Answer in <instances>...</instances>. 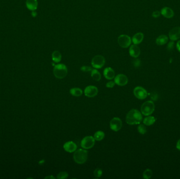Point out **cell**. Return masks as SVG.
Here are the masks:
<instances>
[{
	"instance_id": "obj_26",
	"label": "cell",
	"mask_w": 180,
	"mask_h": 179,
	"mask_svg": "<svg viewBox=\"0 0 180 179\" xmlns=\"http://www.w3.org/2000/svg\"><path fill=\"white\" fill-rule=\"evenodd\" d=\"M138 130L140 134L144 135L147 132V128L145 126L144 124H139V126L138 127Z\"/></svg>"
},
{
	"instance_id": "obj_10",
	"label": "cell",
	"mask_w": 180,
	"mask_h": 179,
	"mask_svg": "<svg viewBox=\"0 0 180 179\" xmlns=\"http://www.w3.org/2000/svg\"><path fill=\"white\" fill-rule=\"evenodd\" d=\"M114 82L117 85L124 86L128 84V77L126 75L122 74L117 75L114 77Z\"/></svg>"
},
{
	"instance_id": "obj_31",
	"label": "cell",
	"mask_w": 180,
	"mask_h": 179,
	"mask_svg": "<svg viewBox=\"0 0 180 179\" xmlns=\"http://www.w3.org/2000/svg\"><path fill=\"white\" fill-rule=\"evenodd\" d=\"M174 41H171L169 42L167 45V49L169 50H172L174 48Z\"/></svg>"
},
{
	"instance_id": "obj_21",
	"label": "cell",
	"mask_w": 180,
	"mask_h": 179,
	"mask_svg": "<svg viewBox=\"0 0 180 179\" xmlns=\"http://www.w3.org/2000/svg\"><path fill=\"white\" fill-rule=\"evenodd\" d=\"M156 119L153 116H148L145 117L143 120V124L146 126H151L154 124Z\"/></svg>"
},
{
	"instance_id": "obj_29",
	"label": "cell",
	"mask_w": 180,
	"mask_h": 179,
	"mask_svg": "<svg viewBox=\"0 0 180 179\" xmlns=\"http://www.w3.org/2000/svg\"><path fill=\"white\" fill-rule=\"evenodd\" d=\"M92 69L91 67L88 66H83L81 68V70L84 72H91Z\"/></svg>"
},
{
	"instance_id": "obj_24",
	"label": "cell",
	"mask_w": 180,
	"mask_h": 179,
	"mask_svg": "<svg viewBox=\"0 0 180 179\" xmlns=\"http://www.w3.org/2000/svg\"><path fill=\"white\" fill-rule=\"evenodd\" d=\"M105 137V134L102 131H97L94 133V137L95 140L97 141H101Z\"/></svg>"
},
{
	"instance_id": "obj_34",
	"label": "cell",
	"mask_w": 180,
	"mask_h": 179,
	"mask_svg": "<svg viewBox=\"0 0 180 179\" xmlns=\"http://www.w3.org/2000/svg\"><path fill=\"white\" fill-rule=\"evenodd\" d=\"M177 50L180 53V40L177 41Z\"/></svg>"
},
{
	"instance_id": "obj_33",
	"label": "cell",
	"mask_w": 180,
	"mask_h": 179,
	"mask_svg": "<svg viewBox=\"0 0 180 179\" xmlns=\"http://www.w3.org/2000/svg\"><path fill=\"white\" fill-rule=\"evenodd\" d=\"M140 61L138 59H136V60L134 62V65L136 67H139L140 65Z\"/></svg>"
},
{
	"instance_id": "obj_22",
	"label": "cell",
	"mask_w": 180,
	"mask_h": 179,
	"mask_svg": "<svg viewBox=\"0 0 180 179\" xmlns=\"http://www.w3.org/2000/svg\"><path fill=\"white\" fill-rule=\"evenodd\" d=\"M91 77L93 80L98 82L101 79V75L97 69H93L91 71Z\"/></svg>"
},
{
	"instance_id": "obj_8",
	"label": "cell",
	"mask_w": 180,
	"mask_h": 179,
	"mask_svg": "<svg viewBox=\"0 0 180 179\" xmlns=\"http://www.w3.org/2000/svg\"><path fill=\"white\" fill-rule=\"evenodd\" d=\"M133 93L134 96L138 98V99H145L147 96V91L144 88L138 86L134 89Z\"/></svg>"
},
{
	"instance_id": "obj_23",
	"label": "cell",
	"mask_w": 180,
	"mask_h": 179,
	"mask_svg": "<svg viewBox=\"0 0 180 179\" xmlns=\"http://www.w3.org/2000/svg\"><path fill=\"white\" fill-rule=\"evenodd\" d=\"M69 92L72 96L75 97L81 96L83 94V91H82V89L79 88H72L70 89Z\"/></svg>"
},
{
	"instance_id": "obj_2",
	"label": "cell",
	"mask_w": 180,
	"mask_h": 179,
	"mask_svg": "<svg viewBox=\"0 0 180 179\" xmlns=\"http://www.w3.org/2000/svg\"><path fill=\"white\" fill-rule=\"evenodd\" d=\"M88 152L87 150L84 149H79L75 151L73 159L75 162L78 164H83L88 159Z\"/></svg>"
},
{
	"instance_id": "obj_18",
	"label": "cell",
	"mask_w": 180,
	"mask_h": 179,
	"mask_svg": "<svg viewBox=\"0 0 180 179\" xmlns=\"http://www.w3.org/2000/svg\"><path fill=\"white\" fill-rule=\"evenodd\" d=\"M144 39V34L142 33H136V34L133 36L132 39V41L133 44L136 45H138L141 43L142 41H143Z\"/></svg>"
},
{
	"instance_id": "obj_1",
	"label": "cell",
	"mask_w": 180,
	"mask_h": 179,
	"mask_svg": "<svg viewBox=\"0 0 180 179\" xmlns=\"http://www.w3.org/2000/svg\"><path fill=\"white\" fill-rule=\"evenodd\" d=\"M142 120V114L136 109L131 110L126 117V122L130 125L140 124Z\"/></svg>"
},
{
	"instance_id": "obj_37",
	"label": "cell",
	"mask_w": 180,
	"mask_h": 179,
	"mask_svg": "<svg viewBox=\"0 0 180 179\" xmlns=\"http://www.w3.org/2000/svg\"><path fill=\"white\" fill-rule=\"evenodd\" d=\"M37 15V13L35 11H32V16L33 17H36Z\"/></svg>"
},
{
	"instance_id": "obj_11",
	"label": "cell",
	"mask_w": 180,
	"mask_h": 179,
	"mask_svg": "<svg viewBox=\"0 0 180 179\" xmlns=\"http://www.w3.org/2000/svg\"><path fill=\"white\" fill-rule=\"evenodd\" d=\"M98 89L94 86H88L84 89V94L88 97H94L97 95Z\"/></svg>"
},
{
	"instance_id": "obj_12",
	"label": "cell",
	"mask_w": 180,
	"mask_h": 179,
	"mask_svg": "<svg viewBox=\"0 0 180 179\" xmlns=\"http://www.w3.org/2000/svg\"><path fill=\"white\" fill-rule=\"evenodd\" d=\"M170 39L172 41H177L180 39V27H175L169 32Z\"/></svg>"
},
{
	"instance_id": "obj_17",
	"label": "cell",
	"mask_w": 180,
	"mask_h": 179,
	"mask_svg": "<svg viewBox=\"0 0 180 179\" xmlns=\"http://www.w3.org/2000/svg\"><path fill=\"white\" fill-rule=\"evenodd\" d=\"M26 6L31 11H35L38 8V2L37 0H26Z\"/></svg>"
},
{
	"instance_id": "obj_7",
	"label": "cell",
	"mask_w": 180,
	"mask_h": 179,
	"mask_svg": "<svg viewBox=\"0 0 180 179\" xmlns=\"http://www.w3.org/2000/svg\"><path fill=\"white\" fill-rule=\"evenodd\" d=\"M95 140L92 136H86L83 138L81 142V146L84 149H91L95 144Z\"/></svg>"
},
{
	"instance_id": "obj_30",
	"label": "cell",
	"mask_w": 180,
	"mask_h": 179,
	"mask_svg": "<svg viewBox=\"0 0 180 179\" xmlns=\"http://www.w3.org/2000/svg\"><path fill=\"white\" fill-rule=\"evenodd\" d=\"M115 83L114 82L110 81V82H108V83L106 84V87L107 88H113L114 86V85H115Z\"/></svg>"
},
{
	"instance_id": "obj_28",
	"label": "cell",
	"mask_w": 180,
	"mask_h": 179,
	"mask_svg": "<svg viewBox=\"0 0 180 179\" xmlns=\"http://www.w3.org/2000/svg\"><path fill=\"white\" fill-rule=\"evenodd\" d=\"M103 174V171L101 169H96L94 171V176L97 178H99L102 176Z\"/></svg>"
},
{
	"instance_id": "obj_25",
	"label": "cell",
	"mask_w": 180,
	"mask_h": 179,
	"mask_svg": "<svg viewBox=\"0 0 180 179\" xmlns=\"http://www.w3.org/2000/svg\"><path fill=\"white\" fill-rule=\"evenodd\" d=\"M152 171L151 170H150L149 169H147V170H145L144 171L143 173V178L145 179H150L151 178V176H152Z\"/></svg>"
},
{
	"instance_id": "obj_3",
	"label": "cell",
	"mask_w": 180,
	"mask_h": 179,
	"mask_svg": "<svg viewBox=\"0 0 180 179\" xmlns=\"http://www.w3.org/2000/svg\"><path fill=\"white\" fill-rule=\"evenodd\" d=\"M53 74L55 77L58 79H63L67 76V68L63 64H58L56 65L53 69Z\"/></svg>"
},
{
	"instance_id": "obj_14",
	"label": "cell",
	"mask_w": 180,
	"mask_h": 179,
	"mask_svg": "<svg viewBox=\"0 0 180 179\" xmlns=\"http://www.w3.org/2000/svg\"><path fill=\"white\" fill-rule=\"evenodd\" d=\"M63 148L65 151L69 153L75 152L77 149V146L73 141H68L65 143L63 145Z\"/></svg>"
},
{
	"instance_id": "obj_35",
	"label": "cell",
	"mask_w": 180,
	"mask_h": 179,
	"mask_svg": "<svg viewBox=\"0 0 180 179\" xmlns=\"http://www.w3.org/2000/svg\"><path fill=\"white\" fill-rule=\"evenodd\" d=\"M177 148L178 150H180V139L177 141Z\"/></svg>"
},
{
	"instance_id": "obj_4",
	"label": "cell",
	"mask_w": 180,
	"mask_h": 179,
	"mask_svg": "<svg viewBox=\"0 0 180 179\" xmlns=\"http://www.w3.org/2000/svg\"><path fill=\"white\" fill-rule=\"evenodd\" d=\"M155 110V105L152 101H147L142 105L141 108V113L144 116L151 115Z\"/></svg>"
},
{
	"instance_id": "obj_16",
	"label": "cell",
	"mask_w": 180,
	"mask_h": 179,
	"mask_svg": "<svg viewBox=\"0 0 180 179\" xmlns=\"http://www.w3.org/2000/svg\"><path fill=\"white\" fill-rule=\"evenodd\" d=\"M161 13L164 17L167 19H171L174 17V11L170 8L165 7L161 10Z\"/></svg>"
},
{
	"instance_id": "obj_13",
	"label": "cell",
	"mask_w": 180,
	"mask_h": 179,
	"mask_svg": "<svg viewBox=\"0 0 180 179\" xmlns=\"http://www.w3.org/2000/svg\"><path fill=\"white\" fill-rule=\"evenodd\" d=\"M129 54L133 58L138 57L141 54V50L138 45H132L129 49Z\"/></svg>"
},
{
	"instance_id": "obj_36",
	"label": "cell",
	"mask_w": 180,
	"mask_h": 179,
	"mask_svg": "<svg viewBox=\"0 0 180 179\" xmlns=\"http://www.w3.org/2000/svg\"><path fill=\"white\" fill-rule=\"evenodd\" d=\"M45 179H55L56 178L52 176H46Z\"/></svg>"
},
{
	"instance_id": "obj_32",
	"label": "cell",
	"mask_w": 180,
	"mask_h": 179,
	"mask_svg": "<svg viewBox=\"0 0 180 179\" xmlns=\"http://www.w3.org/2000/svg\"><path fill=\"white\" fill-rule=\"evenodd\" d=\"M160 14H161V12H160L159 11H154L153 12L152 17L154 18H158V17L160 16Z\"/></svg>"
},
{
	"instance_id": "obj_20",
	"label": "cell",
	"mask_w": 180,
	"mask_h": 179,
	"mask_svg": "<svg viewBox=\"0 0 180 179\" xmlns=\"http://www.w3.org/2000/svg\"><path fill=\"white\" fill-rule=\"evenodd\" d=\"M52 59L53 61L56 63H58L59 62H60L62 59V55L61 53L58 50L54 51L52 54Z\"/></svg>"
},
{
	"instance_id": "obj_27",
	"label": "cell",
	"mask_w": 180,
	"mask_h": 179,
	"mask_svg": "<svg viewBox=\"0 0 180 179\" xmlns=\"http://www.w3.org/2000/svg\"><path fill=\"white\" fill-rule=\"evenodd\" d=\"M69 176V174L67 173V172H61L58 174L57 178L58 179H67V178Z\"/></svg>"
},
{
	"instance_id": "obj_15",
	"label": "cell",
	"mask_w": 180,
	"mask_h": 179,
	"mask_svg": "<svg viewBox=\"0 0 180 179\" xmlns=\"http://www.w3.org/2000/svg\"><path fill=\"white\" fill-rule=\"evenodd\" d=\"M103 75L106 79L112 80L115 77V72L111 67H107L104 70Z\"/></svg>"
},
{
	"instance_id": "obj_19",
	"label": "cell",
	"mask_w": 180,
	"mask_h": 179,
	"mask_svg": "<svg viewBox=\"0 0 180 179\" xmlns=\"http://www.w3.org/2000/svg\"><path fill=\"white\" fill-rule=\"evenodd\" d=\"M168 37L165 35H161L156 39V43L158 45H163L168 41Z\"/></svg>"
},
{
	"instance_id": "obj_6",
	"label": "cell",
	"mask_w": 180,
	"mask_h": 179,
	"mask_svg": "<svg viewBox=\"0 0 180 179\" xmlns=\"http://www.w3.org/2000/svg\"><path fill=\"white\" fill-rule=\"evenodd\" d=\"M117 42L120 47L126 48L130 46L132 43V39L127 35L122 34L119 36Z\"/></svg>"
},
{
	"instance_id": "obj_5",
	"label": "cell",
	"mask_w": 180,
	"mask_h": 179,
	"mask_svg": "<svg viewBox=\"0 0 180 179\" xmlns=\"http://www.w3.org/2000/svg\"><path fill=\"white\" fill-rule=\"evenodd\" d=\"M105 58L102 55H96L92 59V66L96 69L101 68L105 65Z\"/></svg>"
},
{
	"instance_id": "obj_9",
	"label": "cell",
	"mask_w": 180,
	"mask_h": 179,
	"mask_svg": "<svg viewBox=\"0 0 180 179\" xmlns=\"http://www.w3.org/2000/svg\"><path fill=\"white\" fill-rule=\"evenodd\" d=\"M110 127L114 131H118L122 127V122L118 117H115L111 120L110 123Z\"/></svg>"
}]
</instances>
